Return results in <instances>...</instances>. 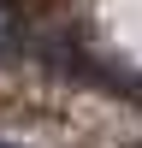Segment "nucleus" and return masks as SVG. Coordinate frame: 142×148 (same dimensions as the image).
<instances>
[{
	"label": "nucleus",
	"mask_w": 142,
	"mask_h": 148,
	"mask_svg": "<svg viewBox=\"0 0 142 148\" xmlns=\"http://www.w3.org/2000/svg\"><path fill=\"white\" fill-rule=\"evenodd\" d=\"M18 53V24H12V12L0 6V59H12Z\"/></svg>",
	"instance_id": "1"
},
{
	"label": "nucleus",
	"mask_w": 142,
	"mask_h": 148,
	"mask_svg": "<svg viewBox=\"0 0 142 148\" xmlns=\"http://www.w3.org/2000/svg\"><path fill=\"white\" fill-rule=\"evenodd\" d=\"M0 148H18V142H0Z\"/></svg>",
	"instance_id": "2"
}]
</instances>
